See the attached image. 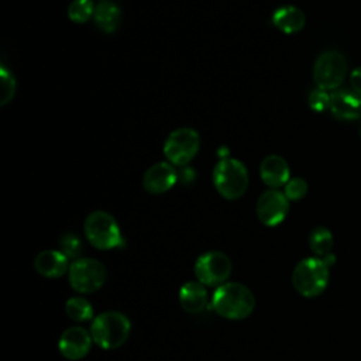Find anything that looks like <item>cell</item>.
Segmentation results:
<instances>
[{"instance_id":"obj_28","label":"cell","mask_w":361,"mask_h":361,"mask_svg":"<svg viewBox=\"0 0 361 361\" xmlns=\"http://www.w3.org/2000/svg\"><path fill=\"white\" fill-rule=\"evenodd\" d=\"M102 1H106V0H102Z\"/></svg>"},{"instance_id":"obj_11","label":"cell","mask_w":361,"mask_h":361,"mask_svg":"<svg viewBox=\"0 0 361 361\" xmlns=\"http://www.w3.org/2000/svg\"><path fill=\"white\" fill-rule=\"evenodd\" d=\"M93 338L90 330L80 326H71L62 331L58 340L61 355L69 361L85 358L92 350Z\"/></svg>"},{"instance_id":"obj_25","label":"cell","mask_w":361,"mask_h":361,"mask_svg":"<svg viewBox=\"0 0 361 361\" xmlns=\"http://www.w3.org/2000/svg\"><path fill=\"white\" fill-rule=\"evenodd\" d=\"M309 106L314 111L326 110L327 107H330V94L326 90H322V89L317 87L309 96Z\"/></svg>"},{"instance_id":"obj_14","label":"cell","mask_w":361,"mask_h":361,"mask_svg":"<svg viewBox=\"0 0 361 361\" xmlns=\"http://www.w3.org/2000/svg\"><path fill=\"white\" fill-rule=\"evenodd\" d=\"M69 258L61 250H44L34 259V269L44 278L56 279L68 274Z\"/></svg>"},{"instance_id":"obj_9","label":"cell","mask_w":361,"mask_h":361,"mask_svg":"<svg viewBox=\"0 0 361 361\" xmlns=\"http://www.w3.org/2000/svg\"><path fill=\"white\" fill-rule=\"evenodd\" d=\"M200 147V137L196 130L182 127L173 130L164 144V154L172 165L185 166L188 165Z\"/></svg>"},{"instance_id":"obj_23","label":"cell","mask_w":361,"mask_h":361,"mask_svg":"<svg viewBox=\"0 0 361 361\" xmlns=\"http://www.w3.org/2000/svg\"><path fill=\"white\" fill-rule=\"evenodd\" d=\"M61 251L69 258V259H78L80 258L79 254L82 251V241L80 238L73 233H65L59 240Z\"/></svg>"},{"instance_id":"obj_6","label":"cell","mask_w":361,"mask_h":361,"mask_svg":"<svg viewBox=\"0 0 361 361\" xmlns=\"http://www.w3.org/2000/svg\"><path fill=\"white\" fill-rule=\"evenodd\" d=\"M107 279V269L96 258L80 257L69 265L68 281L71 288L78 293H93L103 288Z\"/></svg>"},{"instance_id":"obj_18","label":"cell","mask_w":361,"mask_h":361,"mask_svg":"<svg viewBox=\"0 0 361 361\" xmlns=\"http://www.w3.org/2000/svg\"><path fill=\"white\" fill-rule=\"evenodd\" d=\"M93 20L97 28L102 30L103 32H107V34L114 32L121 23V10L118 8L117 4L109 0L102 1L94 8Z\"/></svg>"},{"instance_id":"obj_22","label":"cell","mask_w":361,"mask_h":361,"mask_svg":"<svg viewBox=\"0 0 361 361\" xmlns=\"http://www.w3.org/2000/svg\"><path fill=\"white\" fill-rule=\"evenodd\" d=\"M16 79L13 73L4 66H0V104H7L16 94Z\"/></svg>"},{"instance_id":"obj_26","label":"cell","mask_w":361,"mask_h":361,"mask_svg":"<svg viewBox=\"0 0 361 361\" xmlns=\"http://www.w3.org/2000/svg\"><path fill=\"white\" fill-rule=\"evenodd\" d=\"M350 83L353 90H355L358 94H361V68H357L350 75Z\"/></svg>"},{"instance_id":"obj_13","label":"cell","mask_w":361,"mask_h":361,"mask_svg":"<svg viewBox=\"0 0 361 361\" xmlns=\"http://www.w3.org/2000/svg\"><path fill=\"white\" fill-rule=\"evenodd\" d=\"M330 111L338 120H355L361 116V94L353 89H338L330 94Z\"/></svg>"},{"instance_id":"obj_4","label":"cell","mask_w":361,"mask_h":361,"mask_svg":"<svg viewBox=\"0 0 361 361\" xmlns=\"http://www.w3.org/2000/svg\"><path fill=\"white\" fill-rule=\"evenodd\" d=\"M83 233L90 245L102 251L121 248L124 245L117 220L104 210H94L86 216Z\"/></svg>"},{"instance_id":"obj_16","label":"cell","mask_w":361,"mask_h":361,"mask_svg":"<svg viewBox=\"0 0 361 361\" xmlns=\"http://www.w3.org/2000/svg\"><path fill=\"white\" fill-rule=\"evenodd\" d=\"M290 169L288 162L279 155H268L262 159L259 165V176L262 182L271 189L285 186L289 180Z\"/></svg>"},{"instance_id":"obj_8","label":"cell","mask_w":361,"mask_h":361,"mask_svg":"<svg viewBox=\"0 0 361 361\" xmlns=\"http://www.w3.org/2000/svg\"><path fill=\"white\" fill-rule=\"evenodd\" d=\"M347 73V59L338 51H324L313 66V79L322 90H336L344 82Z\"/></svg>"},{"instance_id":"obj_19","label":"cell","mask_w":361,"mask_h":361,"mask_svg":"<svg viewBox=\"0 0 361 361\" xmlns=\"http://www.w3.org/2000/svg\"><path fill=\"white\" fill-rule=\"evenodd\" d=\"M333 244H334L333 234L326 227H322V226L316 227L309 234V247L314 257L323 258V257L331 254Z\"/></svg>"},{"instance_id":"obj_17","label":"cell","mask_w":361,"mask_h":361,"mask_svg":"<svg viewBox=\"0 0 361 361\" xmlns=\"http://www.w3.org/2000/svg\"><path fill=\"white\" fill-rule=\"evenodd\" d=\"M274 25L285 34H295L305 27V13L296 6H281L272 14Z\"/></svg>"},{"instance_id":"obj_27","label":"cell","mask_w":361,"mask_h":361,"mask_svg":"<svg viewBox=\"0 0 361 361\" xmlns=\"http://www.w3.org/2000/svg\"><path fill=\"white\" fill-rule=\"evenodd\" d=\"M360 134H361V130H360Z\"/></svg>"},{"instance_id":"obj_12","label":"cell","mask_w":361,"mask_h":361,"mask_svg":"<svg viewBox=\"0 0 361 361\" xmlns=\"http://www.w3.org/2000/svg\"><path fill=\"white\" fill-rule=\"evenodd\" d=\"M178 180V172L169 162H157L151 165L144 176L142 186L151 195H161L168 192Z\"/></svg>"},{"instance_id":"obj_21","label":"cell","mask_w":361,"mask_h":361,"mask_svg":"<svg viewBox=\"0 0 361 361\" xmlns=\"http://www.w3.org/2000/svg\"><path fill=\"white\" fill-rule=\"evenodd\" d=\"M94 8L93 0H72L68 7V17L76 24H83L93 18Z\"/></svg>"},{"instance_id":"obj_24","label":"cell","mask_w":361,"mask_h":361,"mask_svg":"<svg viewBox=\"0 0 361 361\" xmlns=\"http://www.w3.org/2000/svg\"><path fill=\"white\" fill-rule=\"evenodd\" d=\"M283 193L285 196L289 199V200H300L306 196L307 193V183L305 179L302 178H292L286 182L285 185V189H283Z\"/></svg>"},{"instance_id":"obj_2","label":"cell","mask_w":361,"mask_h":361,"mask_svg":"<svg viewBox=\"0 0 361 361\" xmlns=\"http://www.w3.org/2000/svg\"><path fill=\"white\" fill-rule=\"evenodd\" d=\"M130 333L131 322L118 310L102 312L90 322L93 343L103 350H116L121 347L127 341Z\"/></svg>"},{"instance_id":"obj_10","label":"cell","mask_w":361,"mask_h":361,"mask_svg":"<svg viewBox=\"0 0 361 361\" xmlns=\"http://www.w3.org/2000/svg\"><path fill=\"white\" fill-rule=\"evenodd\" d=\"M255 212L264 226L275 227L285 220L289 212V199L278 189L265 190L257 200Z\"/></svg>"},{"instance_id":"obj_20","label":"cell","mask_w":361,"mask_h":361,"mask_svg":"<svg viewBox=\"0 0 361 361\" xmlns=\"http://www.w3.org/2000/svg\"><path fill=\"white\" fill-rule=\"evenodd\" d=\"M65 313L73 322H92L94 317L92 303L83 296H72L65 302Z\"/></svg>"},{"instance_id":"obj_3","label":"cell","mask_w":361,"mask_h":361,"mask_svg":"<svg viewBox=\"0 0 361 361\" xmlns=\"http://www.w3.org/2000/svg\"><path fill=\"white\" fill-rule=\"evenodd\" d=\"M330 279V268L319 257H306L300 259L292 272V285L303 298L320 296Z\"/></svg>"},{"instance_id":"obj_1","label":"cell","mask_w":361,"mask_h":361,"mask_svg":"<svg viewBox=\"0 0 361 361\" xmlns=\"http://www.w3.org/2000/svg\"><path fill=\"white\" fill-rule=\"evenodd\" d=\"M210 305L223 319L244 320L255 309V296L244 283L226 282L214 289Z\"/></svg>"},{"instance_id":"obj_5","label":"cell","mask_w":361,"mask_h":361,"mask_svg":"<svg viewBox=\"0 0 361 361\" xmlns=\"http://www.w3.org/2000/svg\"><path fill=\"white\" fill-rule=\"evenodd\" d=\"M213 183L224 199L235 200L241 197L248 188V171L241 161L223 158L213 169Z\"/></svg>"},{"instance_id":"obj_7","label":"cell","mask_w":361,"mask_h":361,"mask_svg":"<svg viewBox=\"0 0 361 361\" xmlns=\"http://www.w3.org/2000/svg\"><path fill=\"white\" fill-rule=\"evenodd\" d=\"M231 259L221 251H206L195 262V278L207 288H219L228 282L231 274Z\"/></svg>"},{"instance_id":"obj_15","label":"cell","mask_w":361,"mask_h":361,"mask_svg":"<svg viewBox=\"0 0 361 361\" xmlns=\"http://www.w3.org/2000/svg\"><path fill=\"white\" fill-rule=\"evenodd\" d=\"M178 298L180 307L190 314H197L203 312L212 300L207 292V286H204L199 281L185 282L179 289Z\"/></svg>"}]
</instances>
